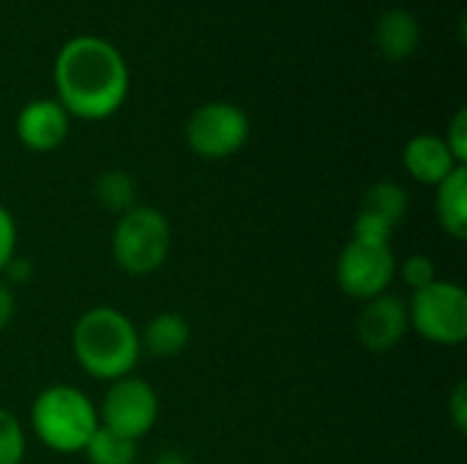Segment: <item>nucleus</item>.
Masks as SVG:
<instances>
[{
  "mask_svg": "<svg viewBox=\"0 0 467 464\" xmlns=\"http://www.w3.org/2000/svg\"><path fill=\"white\" fill-rule=\"evenodd\" d=\"M52 79L60 107L77 120L112 118L131 85L123 52L101 36L68 38L52 66Z\"/></svg>",
  "mask_w": 467,
  "mask_h": 464,
  "instance_id": "obj_1",
  "label": "nucleus"
},
{
  "mask_svg": "<svg viewBox=\"0 0 467 464\" xmlns=\"http://www.w3.org/2000/svg\"><path fill=\"white\" fill-rule=\"evenodd\" d=\"M71 353L88 377L115 383L134 375L142 358L140 331L120 309L93 306L71 328Z\"/></svg>",
  "mask_w": 467,
  "mask_h": 464,
  "instance_id": "obj_2",
  "label": "nucleus"
},
{
  "mask_svg": "<svg viewBox=\"0 0 467 464\" xmlns=\"http://www.w3.org/2000/svg\"><path fill=\"white\" fill-rule=\"evenodd\" d=\"M99 427V407L93 399L68 383L47 386L30 405V429L36 440L63 457L82 454Z\"/></svg>",
  "mask_w": 467,
  "mask_h": 464,
  "instance_id": "obj_3",
  "label": "nucleus"
},
{
  "mask_svg": "<svg viewBox=\"0 0 467 464\" xmlns=\"http://www.w3.org/2000/svg\"><path fill=\"white\" fill-rule=\"evenodd\" d=\"M172 249L170 219L153 208L137 202L131 211L118 216L112 230V260L131 276H150L164 268Z\"/></svg>",
  "mask_w": 467,
  "mask_h": 464,
  "instance_id": "obj_4",
  "label": "nucleus"
},
{
  "mask_svg": "<svg viewBox=\"0 0 467 464\" xmlns=\"http://www.w3.org/2000/svg\"><path fill=\"white\" fill-rule=\"evenodd\" d=\"M408 323L424 342L460 347L467 339V293L457 282L435 279L408 301Z\"/></svg>",
  "mask_w": 467,
  "mask_h": 464,
  "instance_id": "obj_5",
  "label": "nucleus"
},
{
  "mask_svg": "<svg viewBox=\"0 0 467 464\" xmlns=\"http://www.w3.org/2000/svg\"><path fill=\"white\" fill-rule=\"evenodd\" d=\"M337 284L353 301H372L391 290L397 279V254L391 243L353 238L337 257Z\"/></svg>",
  "mask_w": 467,
  "mask_h": 464,
  "instance_id": "obj_6",
  "label": "nucleus"
},
{
  "mask_svg": "<svg viewBox=\"0 0 467 464\" xmlns=\"http://www.w3.org/2000/svg\"><path fill=\"white\" fill-rule=\"evenodd\" d=\"M252 134L249 115L233 101H205L186 120L189 148L208 161L235 156Z\"/></svg>",
  "mask_w": 467,
  "mask_h": 464,
  "instance_id": "obj_7",
  "label": "nucleus"
},
{
  "mask_svg": "<svg viewBox=\"0 0 467 464\" xmlns=\"http://www.w3.org/2000/svg\"><path fill=\"white\" fill-rule=\"evenodd\" d=\"M159 410L156 388L148 380L129 375L109 383L99 407V424L137 443L156 427Z\"/></svg>",
  "mask_w": 467,
  "mask_h": 464,
  "instance_id": "obj_8",
  "label": "nucleus"
},
{
  "mask_svg": "<svg viewBox=\"0 0 467 464\" xmlns=\"http://www.w3.org/2000/svg\"><path fill=\"white\" fill-rule=\"evenodd\" d=\"M408 205H410L408 191L397 180H375L361 197L350 235L364 241L391 243L397 227L408 216Z\"/></svg>",
  "mask_w": 467,
  "mask_h": 464,
  "instance_id": "obj_9",
  "label": "nucleus"
},
{
  "mask_svg": "<svg viewBox=\"0 0 467 464\" xmlns=\"http://www.w3.org/2000/svg\"><path fill=\"white\" fill-rule=\"evenodd\" d=\"M410 331L408 323V301L394 293H383L364 304L356 317V336L369 353L394 350Z\"/></svg>",
  "mask_w": 467,
  "mask_h": 464,
  "instance_id": "obj_10",
  "label": "nucleus"
},
{
  "mask_svg": "<svg viewBox=\"0 0 467 464\" xmlns=\"http://www.w3.org/2000/svg\"><path fill=\"white\" fill-rule=\"evenodd\" d=\"M71 131V115L57 98H33L16 115V137L33 153L57 150Z\"/></svg>",
  "mask_w": 467,
  "mask_h": 464,
  "instance_id": "obj_11",
  "label": "nucleus"
},
{
  "mask_svg": "<svg viewBox=\"0 0 467 464\" xmlns=\"http://www.w3.org/2000/svg\"><path fill=\"white\" fill-rule=\"evenodd\" d=\"M402 164L405 172L421 183V186H438L443 178H449L457 167L451 150L446 148L441 134H416L408 139V145L402 148Z\"/></svg>",
  "mask_w": 467,
  "mask_h": 464,
  "instance_id": "obj_12",
  "label": "nucleus"
},
{
  "mask_svg": "<svg viewBox=\"0 0 467 464\" xmlns=\"http://www.w3.org/2000/svg\"><path fill=\"white\" fill-rule=\"evenodd\" d=\"M421 44V22L408 8H389L375 22V46L389 63H405Z\"/></svg>",
  "mask_w": 467,
  "mask_h": 464,
  "instance_id": "obj_13",
  "label": "nucleus"
},
{
  "mask_svg": "<svg viewBox=\"0 0 467 464\" xmlns=\"http://www.w3.org/2000/svg\"><path fill=\"white\" fill-rule=\"evenodd\" d=\"M192 342V325L178 312L153 314L140 331V347L150 358H178Z\"/></svg>",
  "mask_w": 467,
  "mask_h": 464,
  "instance_id": "obj_14",
  "label": "nucleus"
},
{
  "mask_svg": "<svg viewBox=\"0 0 467 464\" xmlns=\"http://www.w3.org/2000/svg\"><path fill=\"white\" fill-rule=\"evenodd\" d=\"M435 216L441 230L454 238H467V167H457L435 186Z\"/></svg>",
  "mask_w": 467,
  "mask_h": 464,
  "instance_id": "obj_15",
  "label": "nucleus"
},
{
  "mask_svg": "<svg viewBox=\"0 0 467 464\" xmlns=\"http://www.w3.org/2000/svg\"><path fill=\"white\" fill-rule=\"evenodd\" d=\"M93 194H96V202L115 216H123L126 211L137 205V183L126 170H104L96 178Z\"/></svg>",
  "mask_w": 467,
  "mask_h": 464,
  "instance_id": "obj_16",
  "label": "nucleus"
},
{
  "mask_svg": "<svg viewBox=\"0 0 467 464\" xmlns=\"http://www.w3.org/2000/svg\"><path fill=\"white\" fill-rule=\"evenodd\" d=\"M82 454L88 464H137V443L107 427H99Z\"/></svg>",
  "mask_w": 467,
  "mask_h": 464,
  "instance_id": "obj_17",
  "label": "nucleus"
},
{
  "mask_svg": "<svg viewBox=\"0 0 467 464\" xmlns=\"http://www.w3.org/2000/svg\"><path fill=\"white\" fill-rule=\"evenodd\" d=\"M27 451V435L22 421L0 407V464H22Z\"/></svg>",
  "mask_w": 467,
  "mask_h": 464,
  "instance_id": "obj_18",
  "label": "nucleus"
},
{
  "mask_svg": "<svg viewBox=\"0 0 467 464\" xmlns=\"http://www.w3.org/2000/svg\"><path fill=\"white\" fill-rule=\"evenodd\" d=\"M397 273L410 287V293H416V290H421V287H427V284H432L438 279L435 263L427 254H410L402 265H397Z\"/></svg>",
  "mask_w": 467,
  "mask_h": 464,
  "instance_id": "obj_19",
  "label": "nucleus"
},
{
  "mask_svg": "<svg viewBox=\"0 0 467 464\" xmlns=\"http://www.w3.org/2000/svg\"><path fill=\"white\" fill-rule=\"evenodd\" d=\"M446 148L451 150L454 161L457 164H467V109H457L449 129H446V137H443Z\"/></svg>",
  "mask_w": 467,
  "mask_h": 464,
  "instance_id": "obj_20",
  "label": "nucleus"
},
{
  "mask_svg": "<svg viewBox=\"0 0 467 464\" xmlns=\"http://www.w3.org/2000/svg\"><path fill=\"white\" fill-rule=\"evenodd\" d=\"M16 243H19V232H16L14 213L5 205H0V276L5 265L16 257Z\"/></svg>",
  "mask_w": 467,
  "mask_h": 464,
  "instance_id": "obj_21",
  "label": "nucleus"
},
{
  "mask_svg": "<svg viewBox=\"0 0 467 464\" xmlns=\"http://www.w3.org/2000/svg\"><path fill=\"white\" fill-rule=\"evenodd\" d=\"M449 418L457 429V435L467 432V383H457L451 397H449Z\"/></svg>",
  "mask_w": 467,
  "mask_h": 464,
  "instance_id": "obj_22",
  "label": "nucleus"
},
{
  "mask_svg": "<svg viewBox=\"0 0 467 464\" xmlns=\"http://www.w3.org/2000/svg\"><path fill=\"white\" fill-rule=\"evenodd\" d=\"M30 273H33V268H30V263L27 260H22V257H14L8 265H5V271H3V282L8 284V287H16V284H25L27 279H30Z\"/></svg>",
  "mask_w": 467,
  "mask_h": 464,
  "instance_id": "obj_23",
  "label": "nucleus"
},
{
  "mask_svg": "<svg viewBox=\"0 0 467 464\" xmlns=\"http://www.w3.org/2000/svg\"><path fill=\"white\" fill-rule=\"evenodd\" d=\"M16 314V295H14V287H8L3 279H0V331H5L11 325Z\"/></svg>",
  "mask_w": 467,
  "mask_h": 464,
  "instance_id": "obj_24",
  "label": "nucleus"
},
{
  "mask_svg": "<svg viewBox=\"0 0 467 464\" xmlns=\"http://www.w3.org/2000/svg\"><path fill=\"white\" fill-rule=\"evenodd\" d=\"M153 464H192V462H189V457H183L181 451H161V454L153 459Z\"/></svg>",
  "mask_w": 467,
  "mask_h": 464,
  "instance_id": "obj_25",
  "label": "nucleus"
}]
</instances>
